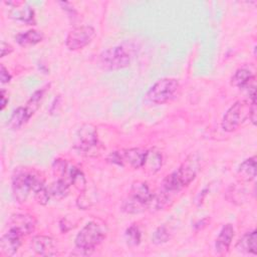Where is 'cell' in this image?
Segmentation results:
<instances>
[{"instance_id":"6da1fadb","label":"cell","mask_w":257,"mask_h":257,"mask_svg":"<svg viewBox=\"0 0 257 257\" xmlns=\"http://www.w3.org/2000/svg\"><path fill=\"white\" fill-rule=\"evenodd\" d=\"M199 171V162L195 156L189 157L178 169L166 176L163 180L160 191L155 194L152 208L162 210L169 205V202L188 187L196 178Z\"/></svg>"},{"instance_id":"7a4b0ae2","label":"cell","mask_w":257,"mask_h":257,"mask_svg":"<svg viewBox=\"0 0 257 257\" xmlns=\"http://www.w3.org/2000/svg\"><path fill=\"white\" fill-rule=\"evenodd\" d=\"M12 192L15 200L19 203L27 201L31 193L40 205H46L50 195L44 181L34 171L18 170L12 177Z\"/></svg>"},{"instance_id":"3957f363","label":"cell","mask_w":257,"mask_h":257,"mask_svg":"<svg viewBox=\"0 0 257 257\" xmlns=\"http://www.w3.org/2000/svg\"><path fill=\"white\" fill-rule=\"evenodd\" d=\"M106 232L105 225L97 221L86 223L75 237V248L71 254L77 256L90 255L105 239Z\"/></svg>"},{"instance_id":"277c9868","label":"cell","mask_w":257,"mask_h":257,"mask_svg":"<svg viewBox=\"0 0 257 257\" xmlns=\"http://www.w3.org/2000/svg\"><path fill=\"white\" fill-rule=\"evenodd\" d=\"M155 194L151 191L148 183L135 182L130 190L128 196L123 200L121 210L126 214H139L151 208Z\"/></svg>"},{"instance_id":"5b68a950","label":"cell","mask_w":257,"mask_h":257,"mask_svg":"<svg viewBox=\"0 0 257 257\" xmlns=\"http://www.w3.org/2000/svg\"><path fill=\"white\" fill-rule=\"evenodd\" d=\"M180 83L178 79L165 77L155 82L145 94V100L148 103L163 104L172 99L178 91Z\"/></svg>"},{"instance_id":"8992f818","label":"cell","mask_w":257,"mask_h":257,"mask_svg":"<svg viewBox=\"0 0 257 257\" xmlns=\"http://www.w3.org/2000/svg\"><path fill=\"white\" fill-rule=\"evenodd\" d=\"M130 64L131 55L121 45L107 48L98 57V65L103 70H118L127 67Z\"/></svg>"},{"instance_id":"52a82bcc","label":"cell","mask_w":257,"mask_h":257,"mask_svg":"<svg viewBox=\"0 0 257 257\" xmlns=\"http://www.w3.org/2000/svg\"><path fill=\"white\" fill-rule=\"evenodd\" d=\"M249 107L250 100H239L231 105L222 118L223 131L227 133L236 131L249 117Z\"/></svg>"},{"instance_id":"ba28073f","label":"cell","mask_w":257,"mask_h":257,"mask_svg":"<svg viewBox=\"0 0 257 257\" xmlns=\"http://www.w3.org/2000/svg\"><path fill=\"white\" fill-rule=\"evenodd\" d=\"M96 32L90 25H81L70 30L65 38V46L69 50H79L87 46L95 37Z\"/></svg>"},{"instance_id":"9c48e42d","label":"cell","mask_w":257,"mask_h":257,"mask_svg":"<svg viewBox=\"0 0 257 257\" xmlns=\"http://www.w3.org/2000/svg\"><path fill=\"white\" fill-rule=\"evenodd\" d=\"M98 146L97 131L91 123L82 124L74 138V149L80 153H91Z\"/></svg>"},{"instance_id":"30bf717a","label":"cell","mask_w":257,"mask_h":257,"mask_svg":"<svg viewBox=\"0 0 257 257\" xmlns=\"http://www.w3.org/2000/svg\"><path fill=\"white\" fill-rule=\"evenodd\" d=\"M118 154V166L124 167L125 165L130 166L133 169L143 168L148 150L141 148H132L122 151H117Z\"/></svg>"},{"instance_id":"8fae6325","label":"cell","mask_w":257,"mask_h":257,"mask_svg":"<svg viewBox=\"0 0 257 257\" xmlns=\"http://www.w3.org/2000/svg\"><path fill=\"white\" fill-rule=\"evenodd\" d=\"M35 227V218L28 214H15L12 215L8 220V229H12L20 233L23 237L33 233Z\"/></svg>"},{"instance_id":"7c38bea8","label":"cell","mask_w":257,"mask_h":257,"mask_svg":"<svg viewBox=\"0 0 257 257\" xmlns=\"http://www.w3.org/2000/svg\"><path fill=\"white\" fill-rule=\"evenodd\" d=\"M23 236L12 230L8 229L0 239V255L13 256L22 244Z\"/></svg>"},{"instance_id":"4fadbf2b","label":"cell","mask_w":257,"mask_h":257,"mask_svg":"<svg viewBox=\"0 0 257 257\" xmlns=\"http://www.w3.org/2000/svg\"><path fill=\"white\" fill-rule=\"evenodd\" d=\"M31 249L40 256H55L57 254L56 243L53 238L45 235H37L31 239Z\"/></svg>"},{"instance_id":"5bb4252c","label":"cell","mask_w":257,"mask_h":257,"mask_svg":"<svg viewBox=\"0 0 257 257\" xmlns=\"http://www.w3.org/2000/svg\"><path fill=\"white\" fill-rule=\"evenodd\" d=\"M234 238V228L231 224L224 225L215 242V249L219 255H224L229 251L232 240Z\"/></svg>"},{"instance_id":"9a60e30c","label":"cell","mask_w":257,"mask_h":257,"mask_svg":"<svg viewBox=\"0 0 257 257\" xmlns=\"http://www.w3.org/2000/svg\"><path fill=\"white\" fill-rule=\"evenodd\" d=\"M44 38L41 31L35 29H29L27 31L19 32L14 36L16 43L22 47H29L40 43Z\"/></svg>"},{"instance_id":"2e32d148","label":"cell","mask_w":257,"mask_h":257,"mask_svg":"<svg viewBox=\"0 0 257 257\" xmlns=\"http://www.w3.org/2000/svg\"><path fill=\"white\" fill-rule=\"evenodd\" d=\"M236 249L239 252L256 255L257 254V232L253 230L244 234L237 242Z\"/></svg>"},{"instance_id":"e0dca14e","label":"cell","mask_w":257,"mask_h":257,"mask_svg":"<svg viewBox=\"0 0 257 257\" xmlns=\"http://www.w3.org/2000/svg\"><path fill=\"white\" fill-rule=\"evenodd\" d=\"M237 177L239 181L248 183L256 178V157H251L245 160L237 170Z\"/></svg>"},{"instance_id":"ac0fdd59","label":"cell","mask_w":257,"mask_h":257,"mask_svg":"<svg viewBox=\"0 0 257 257\" xmlns=\"http://www.w3.org/2000/svg\"><path fill=\"white\" fill-rule=\"evenodd\" d=\"M254 79V74L251 69L247 67H241L237 69L231 77V85L238 88H246Z\"/></svg>"},{"instance_id":"d6986e66","label":"cell","mask_w":257,"mask_h":257,"mask_svg":"<svg viewBox=\"0 0 257 257\" xmlns=\"http://www.w3.org/2000/svg\"><path fill=\"white\" fill-rule=\"evenodd\" d=\"M162 166H163L162 154L159 151H157L156 149L148 150V154H147L143 169L148 174H156L157 172L160 171Z\"/></svg>"},{"instance_id":"ffe728a7","label":"cell","mask_w":257,"mask_h":257,"mask_svg":"<svg viewBox=\"0 0 257 257\" xmlns=\"http://www.w3.org/2000/svg\"><path fill=\"white\" fill-rule=\"evenodd\" d=\"M31 114L28 112L25 106H19L16 108L8 121V127L10 130H19L31 118Z\"/></svg>"},{"instance_id":"44dd1931","label":"cell","mask_w":257,"mask_h":257,"mask_svg":"<svg viewBox=\"0 0 257 257\" xmlns=\"http://www.w3.org/2000/svg\"><path fill=\"white\" fill-rule=\"evenodd\" d=\"M69 188L70 185L66 181L62 179H56L54 182L50 184V186L48 187V191L50 197L61 200L69 194Z\"/></svg>"},{"instance_id":"7402d4cb","label":"cell","mask_w":257,"mask_h":257,"mask_svg":"<svg viewBox=\"0 0 257 257\" xmlns=\"http://www.w3.org/2000/svg\"><path fill=\"white\" fill-rule=\"evenodd\" d=\"M10 17L20 20L28 25H34L35 19H34V11L29 7L26 6L25 8H21V10H18L17 8H13L10 12Z\"/></svg>"},{"instance_id":"603a6c76","label":"cell","mask_w":257,"mask_h":257,"mask_svg":"<svg viewBox=\"0 0 257 257\" xmlns=\"http://www.w3.org/2000/svg\"><path fill=\"white\" fill-rule=\"evenodd\" d=\"M47 86H49V85H46V86H44V87H42V88L36 90V91L30 96V98L28 99V101L26 102L25 107H26V109L28 110V112H29L31 115H33V114L35 113V111L39 108L40 102H41V100H42V98H43V95H44L46 89H47V88H46Z\"/></svg>"},{"instance_id":"cb8c5ba5","label":"cell","mask_w":257,"mask_h":257,"mask_svg":"<svg viewBox=\"0 0 257 257\" xmlns=\"http://www.w3.org/2000/svg\"><path fill=\"white\" fill-rule=\"evenodd\" d=\"M124 239L128 246H138L142 240V233L140 228L136 224L127 227L124 232Z\"/></svg>"},{"instance_id":"d4e9b609","label":"cell","mask_w":257,"mask_h":257,"mask_svg":"<svg viewBox=\"0 0 257 257\" xmlns=\"http://www.w3.org/2000/svg\"><path fill=\"white\" fill-rule=\"evenodd\" d=\"M171 238L169 229L166 226H160L156 229L152 236V242L156 245H161L168 242Z\"/></svg>"},{"instance_id":"484cf974","label":"cell","mask_w":257,"mask_h":257,"mask_svg":"<svg viewBox=\"0 0 257 257\" xmlns=\"http://www.w3.org/2000/svg\"><path fill=\"white\" fill-rule=\"evenodd\" d=\"M250 100V107H249V119L253 124H256V114H257V107H256V96L249 99Z\"/></svg>"},{"instance_id":"4316f807","label":"cell","mask_w":257,"mask_h":257,"mask_svg":"<svg viewBox=\"0 0 257 257\" xmlns=\"http://www.w3.org/2000/svg\"><path fill=\"white\" fill-rule=\"evenodd\" d=\"M11 78H12V76L9 73L8 69L3 64H1V67H0V79H1V82L2 83H8V82H10Z\"/></svg>"},{"instance_id":"83f0119b","label":"cell","mask_w":257,"mask_h":257,"mask_svg":"<svg viewBox=\"0 0 257 257\" xmlns=\"http://www.w3.org/2000/svg\"><path fill=\"white\" fill-rule=\"evenodd\" d=\"M0 50H1V57H4L5 55L10 54L13 51V46L11 44L5 42V41H2Z\"/></svg>"},{"instance_id":"f1b7e54d","label":"cell","mask_w":257,"mask_h":257,"mask_svg":"<svg viewBox=\"0 0 257 257\" xmlns=\"http://www.w3.org/2000/svg\"><path fill=\"white\" fill-rule=\"evenodd\" d=\"M9 101V97H8V93L5 89H1V109L3 110L5 108V106L8 104Z\"/></svg>"}]
</instances>
